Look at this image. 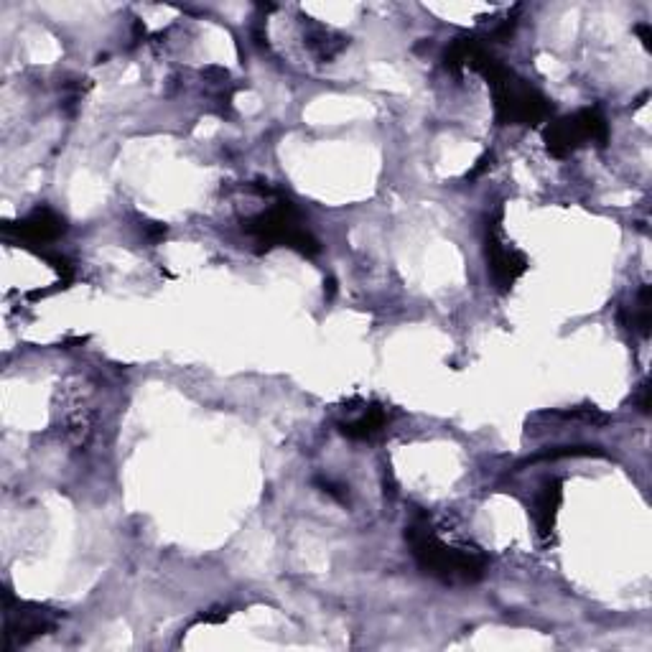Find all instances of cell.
I'll list each match as a JSON object with an SVG mask.
<instances>
[{"instance_id":"obj_5","label":"cell","mask_w":652,"mask_h":652,"mask_svg":"<svg viewBox=\"0 0 652 652\" xmlns=\"http://www.w3.org/2000/svg\"><path fill=\"white\" fill-rule=\"evenodd\" d=\"M484 258H487V270L497 291H510L525 270L530 268V260L523 250H518L512 242H507L505 230H502V212L492 214L487 220V232H484Z\"/></svg>"},{"instance_id":"obj_2","label":"cell","mask_w":652,"mask_h":652,"mask_svg":"<svg viewBox=\"0 0 652 652\" xmlns=\"http://www.w3.org/2000/svg\"><path fill=\"white\" fill-rule=\"evenodd\" d=\"M405 543L411 546L421 571L444 584H477L487 571L484 553L449 546L446 540L439 538L426 512L413 515L411 523L405 525Z\"/></svg>"},{"instance_id":"obj_7","label":"cell","mask_w":652,"mask_h":652,"mask_svg":"<svg viewBox=\"0 0 652 652\" xmlns=\"http://www.w3.org/2000/svg\"><path fill=\"white\" fill-rule=\"evenodd\" d=\"M8 235L16 237L23 248H36V245H49L57 242L59 237L67 232V222L62 214H57L49 207H36L26 217L16 222V225H6Z\"/></svg>"},{"instance_id":"obj_16","label":"cell","mask_w":652,"mask_h":652,"mask_svg":"<svg viewBox=\"0 0 652 652\" xmlns=\"http://www.w3.org/2000/svg\"><path fill=\"white\" fill-rule=\"evenodd\" d=\"M635 34L640 36L642 44H645V49H650V44H652V29H650V23H637V26H635Z\"/></svg>"},{"instance_id":"obj_1","label":"cell","mask_w":652,"mask_h":652,"mask_svg":"<svg viewBox=\"0 0 652 652\" xmlns=\"http://www.w3.org/2000/svg\"><path fill=\"white\" fill-rule=\"evenodd\" d=\"M474 49L469 51L467 67L482 74L492 87V105L495 120L500 125H540L553 115V105L546 95H540L525 79L512 72L510 67L492 57L482 39H474Z\"/></svg>"},{"instance_id":"obj_8","label":"cell","mask_w":652,"mask_h":652,"mask_svg":"<svg viewBox=\"0 0 652 652\" xmlns=\"http://www.w3.org/2000/svg\"><path fill=\"white\" fill-rule=\"evenodd\" d=\"M563 502V482L561 479H548L540 492L535 495L533 500V523H535V533L543 543L553 538V530H556V518L558 510H561Z\"/></svg>"},{"instance_id":"obj_3","label":"cell","mask_w":652,"mask_h":652,"mask_svg":"<svg viewBox=\"0 0 652 652\" xmlns=\"http://www.w3.org/2000/svg\"><path fill=\"white\" fill-rule=\"evenodd\" d=\"M242 232L253 240L255 250L265 253L273 248H291L301 255L321 253V245L304 225V217L296 209L291 199L273 194V204L265 212L253 214L242 222Z\"/></svg>"},{"instance_id":"obj_14","label":"cell","mask_w":652,"mask_h":652,"mask_svg":"<svg viewBox=\"0 0 652 652\" xmlns=\"http://www.w3.org/2000/svg\"><path fill=\"white\" fill-rule=\"evenodd\" d=\"M143 232H146L148 240L158 242L163 235H166V227L158 225V222H146V225H143Z\"/></svg>"},{"instance_id":"obj_9","label":"cell","mask_w":652,"mask_h":652,"mask_svg":"<svg viewBox=\"0 0 652 652\" xmlns=\"http://www.w3.org/2000/svg\"><path fill=\"white\" fill-rule=\"evenodd\" d=\"M385 426H388V411L383 405H370L355 421L339 423V431L352 441H370L375 439L377 433H383Z\"/></svg>"},{"instance_id":"obj_11","label":"cell","mask_w":652,"mask_h":652,"mask_svg":"<svg viewBox=\"0 0 652 652\" xmlns=\"http://www.w3.org/2000/svg\"><path fill=\"white\" fill-rule=\"evenodd\" d=\"M619 319L622 324L630 329V332L640 334V337H650V326H652V288L642 286L635 296V304L632 309L619 311Z\"/></svg>"},{"instance_id":"obj_10","label":"cell","mask_w":652,"mask_h":652,"mask_svg":"<svg viewBox=\"0 0 652 652\" xmlns=\"http://www.w3.org/2000/svg\"><path fill=\"white\" fill-rule=\"evenodd\" d=\"M306 44H309L311 54H314L319 62H332L339 51H344L347 39H344V36H339L337 31L321 26V23L309 21L306 23Z\"/></svg>"},{"instance_id":"obj_4","label":"cell","mask_w":652,"mask_h":652,"mask_svg":"<svg viewBox=\"0 0 652 652\" xmlns=\"http://www.w3.org/2000/svg\"><path fill=\"white\" fill-rule=\"evenodd\" d=\"M543 141H546L551 156L568 158L579 148L589 146V143L607 146L609 123L596 107H584L579 113L548 123V128L543 130Z\"/></svg>"},{"instance_id":"obj_13","label":"cell","mask_w":652,"mask_h":652,"mask_svg":"<svg viewBox=\"0 0 652 652\" xmlns=\"http://www.w3.org/2000/svg\"><path fill=\"white\" fill-rule=\"evenodd\" d=\"M635 403H637V408H640V413H650V385L647 383H642L640 385V393L635 395Z\"/></svg>"},{"instance_id":"obj_12","label":"cell","mask_w":652,"mask_h":652,"mask_svg":"<svg viewBox=\"0 0 652 652\" xmlns=\"http://www.w3.org/2000/svg\"><path fill=\"white\" fill-rule=\"evenodd\" d=\"M568 456H604V451L599 446H558V449L535 454L530 461H556L568 459Z\"/></svg>"},{"instance_id":"obj_6","label":"cell","mask_w":652,"mask_h":652,"mask_svg":"<svg viewBox=\"0 0 652 652\" xmlns=\"http://www.w3.org/2000/svg\"><path fill=\"white\" fill-rule=\"evenodd\" d=\"M59 612L41 604L18 602L11 594H6V640L18 645H29L31 640L57 630Z\"/></svg>"},{"instance_id":"obj_15","label":"cell","mask_w":652,"mask_h":652,"mask_svg":"<svg viewBox=\"0 0 652 652\" xmlns=\"http://www.w3.org/2000/svg\"><path fill=\"white\" fill-rule=\"evenodd\" d=\"M489 163H492V153H484V156L477 161V166L469 171V179H477L479 174H484V171L489 169Z\"/></svg>"}]
</instances>
